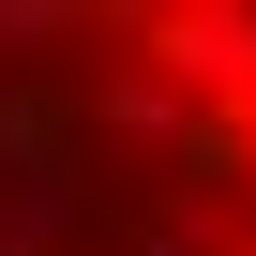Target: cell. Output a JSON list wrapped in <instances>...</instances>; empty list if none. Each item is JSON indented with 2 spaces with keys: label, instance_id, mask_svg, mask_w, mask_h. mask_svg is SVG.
<instances>
[{
  "label": "cell",
  "instance_id": "1",
  "mask_svg": "<svg viewBox=\"0 0 256 256\" xmlns=\"http://www.w3.org/2000/svg\"><path fill=\"white\" fill-rule=\"evenodd\" d=\"M0 256H256V16H0Z\"/></svg>",
  "mask_w": 256,
  "mask_h": 256
}]
</instances>
